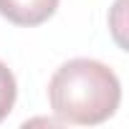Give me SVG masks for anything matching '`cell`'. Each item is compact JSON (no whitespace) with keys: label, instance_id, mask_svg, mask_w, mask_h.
I'll return each mask as SVG.
<instances>
[{"label":"cell","instance_id":"2","mask_svg":"<svg viewBox=\"0 0 129 129\" xmlns=\"http://www.w3.org/2000/svg\"><path fill=\"white\" fill-rule=\"evenodd\" d=\"M61 0H0V15L20 28H36L48 23Z\"/></svg>","mask_w":129,"mask_h":129},{"label":"cell","instance_id":"3","mask_svg":"<svg viewBox=\"0 0 129 129\" xmlns=\"http://www.w3.org/2000/svg\"><path fill=\"white\" fill-rule=\"evenodd\" d=\"M15 99H18L15 76H13V71L8 69V63L0 61V121L8 119V114H10L13 106H15Z\"/></svg>","mask_w":129,"mask_h":129},{"label":"cell","instance_id":"4","mask_svg":"<svg viewBox=\"0 0 129 129\" xmlns=\"http://www.w3.org/2000/svg\"><path fill=\"white\" fill-rule=\"evenodd\" d=\"M126 3H129V0H116L114 8H111V13H109L111 36L119 43V48H124V51H126V38H124V30H126V18H124L126 15Z\"/></svg>","mask_w":129,"mask_h":129},{"label":"cell","instance_id":"1","mask_svg":"<svg viewBox=\"0 0 129 129\" xmlns=\"http://www.w3.org/2000/svg\"><path fill=\"white\" fill-rule=\"evenodd\" d=\"M48 104L58 124H104L121 104V81L104 61L71 58L53 71Z\"/></svg>","mask_w":129,"mask_h":129}]
</instances>
